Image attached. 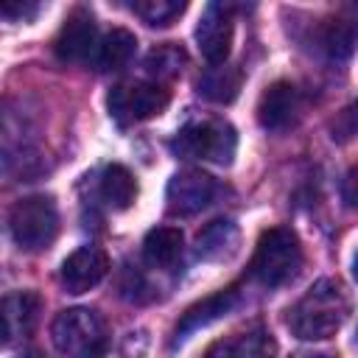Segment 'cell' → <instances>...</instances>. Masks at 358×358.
<instances>
[{"instance_id":"obj_1","label":"cell","mask_w":358,"mask_h":358,"mask_svg":"<svg viewBox=\"0 0 358 358\" xmlns=\"http://www.w3.org/2000/svg\"><path fill=\"white\" fill-rule=\"evenodd\" d=\"M350 316V296L347 288L333 280H316L291 308H288V327L302 341H324L336 336V330Z\"/></svg>"},{"instance_id":"obj_2","label":"cell","mask_w":358,"mask_h":358,"mask_svg":"<svg viewBox=\"0 0 358 358\" xmlns=\"http://www.w3.org/2000/svg\"><path fill=\"white\" fill-rule=\"evenodd\" d=\"M302 268V246L291 227H271L257 238L249 277L266 288L291 282Z\"/></svg>"},{"instance_id":"obj_3","label":"cell","mask_w":358,"mask_h":358,"mask_svg":"<svg viewBox=\"0 0 358 358\" xmlns=\"http://www.w3.org/2000/svg\"><path fill=\"white\" fill-rule=\"evenodd\" d=\"M50 341L64 358H103L109 327L92 308H67L50 322Z\"/></svg>"},{"instance_id":"obj_4","label":"cell","mask_w":358,"mask_h":358,"mask_svg":"<svg viewBox=\"0 0 358 358\" xmlns=\"http://www.w3.org/2000/svg\"><path fill=\"white\" fill-rule=\"evenodd\" d=\"M168 145L182 159H207L215 165H229L238 151V134L227 120H196L179 129Z\"/></svg>"},{"instance_id":"obj_5","label":"cell","mask_w":358,"mask_h":358,"mask_svg":"<svg viewBox=\"0 0 358 358\" xmlns=\"http://www.w3.org/2000/svg\"><path fill=\"white\" fill-rule=\"evenodd\" d=\"M8 232L22 252H42L59 235V210L50 196H25L8 213Z\"/></svg>"},{"instance_id":"obj_6","label":"cell","mask_w":358,"mask_h":358,"mask_svg":"<svg viewBox=\"0 0 358 358\" xmlns=\"http://www.w3.org/2000/svg\"><path fill=\"white\" fill-rule=\"evenodd\" d=\"M168 101H171V92L157 81L154 84H148V81L117 84L106 95L109 115L120 126H131V123H143L148 117H157L168 106Z\"/></svg>"},{"instance_id":"obj_7","label":"cell","mask_w":358,"mask_h":358,"mask_svg":"<svg viewBox=\"0 0 358 358\" xmlns=\"http://www.w3.org/2000/svg\"><path fill=\"white\" fill-rule=\"evenodd\" d=\"M98 25L90 8L78 6L67 14L64 25L59 28L56 39H53V53L59 62L64 64H84L90 59H95L98 53Z\"/></svg>"},{"instance_id":"obj_8","label":"cell","mask_w":358,"mask_h":358,"mask_svg":"<svg viewBox=\"0 0 358 358\" xmlns=\"http://www.w3.org/2000/svg\"><path fill=\"white\" fill-rule=\"evenodd\" d=\"M218 193V182L199 171V168H185L179 173L171 176L168 187H165V201H168V213L171 215H196L201 213Z\"/></svg>"},{"instance_id":"obj_9","label":"cell","mask_w":358,"mask_h":358,"mask_svg":"<svg viewBox=\"0 0 358 358\" xmlns=\"http://www.w3.org/2000/svg\"><path fill=\"white\" fill-rule=\"evenodd\" d=\"M232 34H235L232 8L224 3H207L196 25V45L213 67L227 64V56L232 50Z\"/></svg>"},{"instance_id":"obj_10","label":"cell","mask_w":358,"mask_h":358,"mask_svg":"<svg viewBox=\"0 0 358 358\" xmlns=\"http://www.w3.org/2000/svg\"><path fill=\"white\" fill-rule=\"evenodd\" d=\"M302 115V95L291 81H274L257 101V123L266 131H288Z\"/></svg>"},{"instance_id":"obj_11","label":"cell","mask_w":358,"mask_h":358,"mask_svg":"<svg viewBox=\"0 0 358 358\" xmlns=\"http://www.w3.org/2000/svg\"><path fill=\"white\" fill-rule=\"evenodd\" d=\"M109 274V257L101 246H78L62 263L59 280L67 294H87Z\"/></svg>"},{"instance_id":"obj_12","label":"cell","mask_w":358,"mask_h":358,"mask_svg":"<svg viewBox=\"0 0 358 358\" xmlns=\"http://www.w3.org/2000/svg\"><path fill=\"white\" fill-rule=\"evenodd\" d=\"M238 305H241V291H238L235 285L221 288V291L204 296L201 302L190 305V308L182 313V319L176 322V327H173V344H182L185 338H190V333H196V330H201V327H207V324L224 319V316L232 313Z\"/></svg>"},{"instance_id":"obj_13","label":"cell","mask_w":358,"mask_h":358,"mask_svg":"<svg viewBox=\"0 0 358 358\" xmlns=\"http://www.w3.org/2000/svg\"><path fill=\"white\" fill-rule=\"evenodd\" d=\"M207 358H277V338L266 324L255 322L246 330L218 338L207 350Z\"/></svg>"},{"instance_id":"obj_14","label":"cell","mask_w":358,"mask_h":358,"mask_svg":"<svg viewBox=\"0 0 358 358\" xmlns=\"http://www.w3.org/2000/svg\"><path fill=\"white\" fill-rule=\"evenodd\" d=\"M39 310H42V299L34 291H14L6 294L3 299V341L11 344L17 338H25L34 333L36 322H39Z\"/></svg>"},{"instance_id":"obj_15","label":"cell","mask_w":358,"mask_h":358,"mask_svg":"<svg viewBox=\"0 0 358 358\" xmlns=\"http://www.w3.org/2000/svg\"><path fill=\"white\" fill-rule=\"evenodd\" d=\"M238 243H241L238 227L227 218H215L196 235V257L210 260V263L229 260L238 252Z\"/></svg>"},{"instance_id":"obj_16","label":"cell","mask_w":358,"mask_h":358,"mask_svg":"<svg viewBox=\"0 0 358 358\" xmlns=\"http://www.w3.org/2000/svg\"><path fill=\"white\" fill-rule=\"evenodd\" d=\"M182 232L176 227H154L143 238V260L151 268L173 271L182 260Z\"/></svg>"},{"instance_id":"obj_17","label":"cell","mask_w":358,"mask_h":358,"mask_svg":"<svg viewBox=\"0 0 358 358\" xmlns=\"http://www.w3.org/2000/svg\"><path fill=\"white\" fill-rule=\"evenodd\" d=\"M98 196L112 210H126L137 199V182L134 173L126 165H106L98 182Z\"/></svg>"},{"instance_id":"obj_18","label":"cell","mask_w":358,"mask_h":358,"mask_svg":"<svg viewBox=\"0 0 358 358\" xmlns=\"http://www.w3.org/2000/svg\"><path fill=\"white\" fill-rule=\"evenodd\" d=\"M134 48H137V39H134L131 31H126V28H112V31L101 39L92 64H95V70H101V73L120 70V67H126L129 59L134 56Z\"/></svg>"},{"instance_id":"obj_19","label":"cell","mask_w":358,"mask_h":358,"mask_svg":"<svg viewBox=\"0 0 358 358\" xmlns=\"http://www.w3.org/2000/svg\"><path fill=\"white\" fill-rule=\"evenodd\" d=\"M355 42H358V22L350 17H333L319 28V48L336 62L347 59L355 50Z\"/></svg>"},{"instance_id":"obj_20","label":"cell","mask_w":358,"mask_h":358,"mask_svg":"<svg viewBox=\"0 0 358 358\" xmlns=\"http://www.w3.org/2000/svg\"><path fill=\"white\" fill-rule=\"evenodd\" d=\"M241 92V70L229 64L210 67L199 78V95H204L213 103H232Z\"/></svg>"},{"instance_id":"obj_21","label":"cell","mask_w":358,"mask_h":358,"mask_svg":"<svg viewBox=\"0 0 358 358\" xmlns=\"http://www.w3.org/2000/svg\"><path fill=\"white\" fill-rule=\"evenodd\" d=\"M185 64H187V53H185V48L176 45V42H162V45L151 48L148 56H145V62H143L145 73H148L151 78H157V81H171V78H176V76L185 70Z\"/></svg>"},{"instance_id":"obj_22","label":"cell","mask_w":358,"mask_h":358,"mask_svg":"<svg viewBox=\"0 0 358 358\" xmlns=\"http://www.w3.org/2000/svg\"><path fill=\"white\" fill-rule=\"evenodd\" d=\"M187 6L182 0H134L131 11L151 28H168Z\"/></svg>"},{"instance_id":"obj_23","label":"cell","mask_w":358,"mask_h":358,"mask_svg":"<svg viewBox=\"0 0 358 358\" xmlns=\"http://www.w3.org/2000/svg\"><path fill=\"white\" fill-rule=\"evenodd\" d=\"M358 134V101H352L347 109H341L330 123V137L336 143H347Z\"/></svg>"},{"instance_id":"obj_24","label":"cell","mask_w":358,"mask_h":358,"mask_svg":"<svg viewBox=\"0 0 358 358\" xmlns=\"http://www.w3.org/2000/svg\"><path fill=\"white\" fill-rule=\"evenodd\" d=\"M39 11L36 3H3V14L8 20H31Z\"/></svg>"},{"instance_id":"obj_25","label":"cell","mask_w":358,"mask_h":358,"mask_svg":"<svg viewBox=\"0 0 358 358\" xmlns=\"http://www.w3.org/2000/svg\"><path fill=\"white\" fill-rule=\"evenodd\" d=\"M341 196H344V201L350 207H358V168L347 171L344 182H341Z\"/></svg>"},{"instance_id":"obj_26","label":"cell","mask_w":358,"mask_h":358,"mask_svg":"<svg viewBox=\"0 0 358 358\" xmlns=\"http://www.w3.org/2000/svg\"><path fill=\"white\" fill-rule=\"evenodd\" d=\"M20 358H45V355H42L39 350H25V352H22Z\"/></svg>"},{"instance_id":"obj_27","label":"cell","mask_w":358,"mask_h":358,"mask_svg":"<svg viewBox=\"0 0 358 358\" xmlns=\"http://www.w3.org/2000/svg\"><path fill=\"white\" fill-rule=\"evenodd\" d=\"M352 274H355V282H358V255H355V260H352Z\"/></svg>"},{"instance_id":"obj_28","label":"cell","mask_w":358,"mask_h":358,"mask_svg":"<svg viewBox=\"0 0 358 358\" xmlns=\"http://www.w3.org/2000/svg\"><path fill=\"white\" fill-rule=\"evenodd\" d=\"M310 358H324V355H310Z\"/></svg>"}]
</instances>
